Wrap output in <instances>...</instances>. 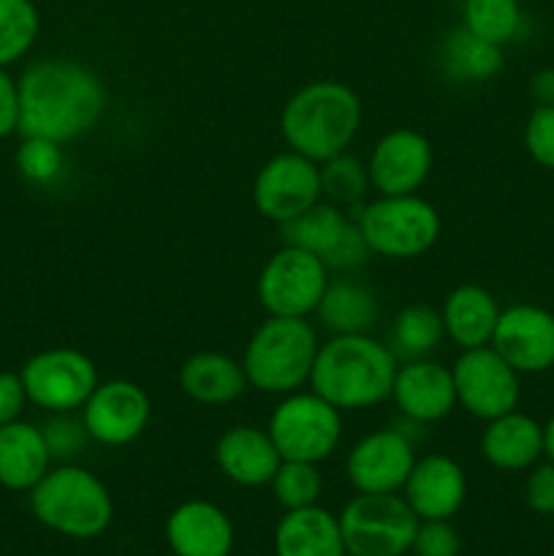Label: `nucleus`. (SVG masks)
I'll use <instances>...</instances> for the list:
<instances>
[{
  "label": "nucleus",
  "mask_w": 554,
  "mask_h": 556,
  "mask_svg": "<svg viewBox=\"0 0 554 556\" xmlns=\"http://www.w3.org/2000/svg\"><path fill=\"white\" fill-rule=\"evenodd\" d=\"M318 324L329 334H369L378 324V296L367 282L351 275L329 277L318 307Z\"/></svg>",
  "instance_id": "a878e982"
},
{
  "label": "nucleus",
  "mask_w": 554,
  "mask_h": 556,
  "mask_svg": "<svg viewBox=\"0 0 554 556\" xmlns=\"http://www.w3.org/2000/svg\"><path fill=\"white\" fill-rule=\"evenodd\" d=\"M489 345L519 375H541L554 367V315L538 304L500 309Z\"/></svg>",
  "instance_id": "dca6fc26"
},
{
  "label": "nucleus",
  "mask_w": 554,
  "mask_h": 556,
  "mask_svg": "<svg viewBox=\"0 0 554 556\" xmlns=\"http://www.w3.org/2000/svg\"><path fill=\"white\" fill-rule=\"evenodd\" d=\"M549 556H554V552H552V554H549Z\"/></svg>",
  "instance_id": "37998d69"
},
{
  "label": "nucleus",
  "mask_w": 554,
  "mask_h": 556,
  "mask_svg": "<svg viewBox=\"0 0 554 556\" xmlns=\"http://www.w3.org/2000/svg\"><path fill=\"white\" fill-rule=\"evenodd\" d=\"M320 199V166L293 150L277 152L255 174V210L277 226L299 217Z\"/></svg>",
  "instance_id": "ddd939ff"
},
{
  "label": "nucleus",
  "mask_w": 554,
  "mask_h": 556,
  "mask_svg": "<svg viewBox=\"0 0 554 556\" xmlns=\"http://www.w3.org/2000/svg\"><path fill=\"white\" fill-rule=\"evenodd\" d=\"M337 519L348 556L407 554L418 527L402 494H356Z\"/></svg>",
  "instance_id": "6e6552de"
},
{
  "label": "nucleus",
  "mask_w": 554,
  "mask_h": 556,
  "mask_svg": "<svg viewBox=\"0 0 554 556\" xmlns=\"http://www.w3.org/2000/svg\"><path fill=\"white\" fill-rule=\"evenodd\" d=\"M367 172L378 195L418 193L432 174V144L413 128L389 130L375 141Z\"/></svg>",
  "instance_id": "f3484780"
},
{
  "label": "nucleus",
  "mask_w": 554,
  "mask_h": 556,
  "mask_svg": "<svg viewBox=\"0 0 554 556\" xmlns=\"http://www.w3.org/2000/svg\"><path fill=\"white\" fill-rule=\"evenodd\" d=\"M462 25L476 36L505 47L521 30L519 0H462Z\"/></svg>",
  "instance_id": "7c9ffc66"
},
{
  "label": "nucleus",
  "mask_w": 554,
  "mask_h": 556,
  "mask_svg": "<svg viewBox=\"0 0 554 556\" xmlns=\"http://www.w3.org/2000/svg\"><path fill=\"white\" fill-rule=\"evenodd\" d=\"M38 30L36 0H0V65L20 63L36 43Z\"/></svg>",
  "instance_id": "2f4dec72"
},
{
  "label": "nucleus",
  "mask_w": 554,
  "mask_h": 556,
  "mask_svg": "<svg viewBox=\"0 0 554 556\" xmlns=\"http://www.w3.org/2000/svg\"><path fill=\"white\" fill-rule=\"evenodd\" d=\"M525 147L538 166L554 172V106H536L525 125Z\"/></svg>",
  "instance_id": "e433bc0d"
},
{
  "label": "nucleus",
  "mask_w": 554,
  "mask_h": 556,
  "mask_svg": "<svg viewBox=\"0 0 554 556\" xmlns=\"http://www.w3.org/2000/svg\"><path fill=\"white\" fill-rule=\"evenodd\" d=\"M20 134V85L0 65V139Z\"/></svg>",
  "instance_id": "ea45409f"
},
{
  "label": "nucleus",
  "mask_w": 554,
  "mask_h": 556,
  "mask_svg": "<svg viewBox=\"0 0 554 556\" xmlns=\"http://www.w3.org/2000/svg\"><path fill=\"white\" fill-rule=\"evenodd\" d=\"M416 465L413 440L402 429H378L358 440L345 459V472L358 494H400Z\"/></svg>",
  "instance_id": "2eb2a0df"
},
{
  "label": "nucleus",
  "mask_w": 554,
  "mask_h": 556,
  "mask_svg": "<svg viewBox=\"0 0 554 556\" xmlns=\"http://www.w3.org/2000/svg\"><path fill=\"white\" fill-rule=\"evenodd\" d=\"M318 166L324 201L342 206V210H356L358 204H364V195L373 188L369 185L367 163H362L351 152H340V155L329 157V161L318 163Z\"/></svg>",
  "instance_id": "c756f323"
},
{
  "label": "nucleus",
  "mask_w": 554,
  "mask_h": 556,
  "mask_svg": "<svg viewBox=\"0 0 554 556\" xmlns=\"http://www.w3.org/2000/svg\"><path fill=\"white\" fill-rule=\"evenodd\" d=\"M166 543L174 556H231L234 525L221 505L185 500L168 514Z\"/></svg>",
  "instance_id": "aec40b11"
},
{
  "label": "nucleus",
  "mask_w": 554,
  "mask_h": 556,
  "mask_svg": "<svg viewBox=\"0 0 554 556\" xmlns=\"http://www.w3.org/2000/svg\"><path fill=\"white\" fill-rule=\"evenodd\" d=\"M269 486L282 508L299 510L310 508V505H318L320 492H324V476H320L318 465L282 459Z\"/></svg>",
  "instance_id": "473e14b6"
},
{
  "label": "nucleus",
  "mask_w": 554,
  "mask_h": 556,
  "mask_svg": "<svg viewBox=\"0 0 554 556\" xmlns=\"http://www.w3.org/2000/svg\"><path fill=\"white\" fill-rule=\"evenodd\" d=\"M16 168L33 185H52L65 168L63 144L41 136H22L16 147Z\"/></svg>",
  "instance_id": "72a5a7b5"
},
{
  "label": "nucleus",
  "mask_w": 554,
  "mask_h": 556,
  "mask_svg": "<svg viewBox=\"0 0 554 556\" xmlns=\"http://www.w3.org/2000/svg\"><path fill=\"white\" fill-rule=\"evenodd\" d=\"M41 429L52 462H60V465L76 459L87 448V443H90V434H87L85 424H81V416L76 418L74 413H52V418Z\"/></svg>",
  "instance_id": "f704fd0d"
},
{
  "label": "nucleus",
  "mask_w": 554,
  "mask_h": 556,
  "mask_svg": "<svg viewBox=\"0 0 554 556\" xmlns=\"http://www.w3.org/2000/svg\"><path fill=\"white\" fill-rule=\"evenodd\" d=\"M152 402L139 383L125 378L103 380L81 405V424L92 443L119 448L144 434Z\"/></svg>",
  "instance_id": "4468645a"
},
{
  "label": "nucleus",
  "mask_w": 554,
  "mask_h": 556,
  "mask_svg": "<svg viewBox=\"0 0 554 556\" xmlns=\"http://www.w3.org/2000/svg\"><path fill=\"white\" fill-rule=\"evenodd\" d=\"M20 136H41L71 144L90 134L106 112V85L85 63L43 58L22 71Z\"/></svg>",
  "instance_id": "f257e3e1"
},
{
  "label": "nucleus",
  "mask_w": 554,
  "mask_h": 556,
  "mask_svg": "<svg viewBox=\"0 0 554 556\" xmlns=\"http://www.w3.org/2000/svg\"><path fill=\"white\" fill-rule=\"evenodd\" d=\"M351 215L369 253L391 261H407L429 253L443 231L438 210L418 193L378 195L351 210Z\"/></svg>",
  "instance_id": "423d86ee"
},
{
  "label": "nucleus",
  "mask_w": 554,
  "mask_h": 556,
  "mask_svg": "<svg viewBox=\"0 0 554 556\" xmlns=\"http://www.w3.org/2000/svg\"><path fill=\"white\" fill-rule=\"evenodd\" d=\"M438 63L445 79L459 81V85H478V81L494 79L503 71L505 60L503 47L459 25L445 33L440 41Z\"/></svg>",
  "instance_id": "cd10ccee"
},
{
  "label": "nucleus",
  "mask_w": 554,
  "mask_h": 556,
  "mask_svg": "<svg viewBox=\"0 0 554 556\" xmlns=\"http://www.w3.org/2000/svg\"><path fill=\"white\" fill-rule=\"evenodd\" d=\"M525 500L538 516H554V462L532 465L525 483Z\"/></svg>",
  "instance_id": "4c0bfd02"
},
{
  "label": "nucleus",
  "mask_w": 554,
  "mask_h": 556,
  "mask_svg": "<svg viewBox=\"0 0 554 556\" xmlns=\"http://www.w3.org/2000/svg\"><path fill=\"white\" fill-rule=\"evenodd\" d=\"M20 375L27 400L47 413L81 410L101 383L92 358L76 348H47L27 358Z\"/></svg>",
  "instance_id": "9b49d317"
},
{
  "label": "nucleus",
  "mask_w": 554,
  "mask_h": 556,
  "mask_svg": "<svg viewBox=\"0 0 554 556\" xmlns=\"http://www.w3.org/2000/svg\"><path fill=\"white\" fill-rule=\"evenodd\" d=\"M402 497L418 521L454 519L467 500V476L459 462L445 454H429L416 459Z\"/></svg>",
  "instance_id": "6ab92c4d"
},
{
  "label": "nucleus",
  "mask_w": 554,
  "mask_h": 556,
  "mask_svg": "<svg viewBox=\"0 0 554 556\" xmlns=\"http://www.w3.org/2000/svg\"><path fill=\"white\" fill-rule=\"evenodd\" d=\"M266 432L275 440L282 459L320 465L340 448L342 410L313 389H299L277 402Z\"/></svg>",
  "instance_id": "0eeeda50"
},
{
  "label": "nucleus",
  "mask_w": 554,
  "mask_h": 556,
  "mask_svg": "<svg viewBox=\"0 0 554 556\" xmlns=\"http://www.w3.org/2000/svg\"><path fill=\"white\" fill-rule=\"evenodd\" d=\"M248 375L242 362L217 351L193 353L179 367V389L188 400L204 407L231 405L248 389Z\"/></svg>",
  "instance_id": "5701e85b"
},
{
  "label": "nucleus",
  "mask_w": 554,
  "mask_h": 556,
  "mask_svg": "<svg viewBox=\"0 0 554 556\" xmlns=\"http://www.w3.org/2000/svg\"><path fill=\"white\" fill-rule=\"evenodd\" d=\"M277 556H348L340 519L320 505L286 510L275 527Z\"/></svg>",
  "instance_id": "393cba45"
},
{
  "label": "nucleus",
  "mask_w": 554,
  "mask_h": 556,
  "mask_svg": "<svg viewBox=\"0 0 554 556\" xmlns=\"http://www.w3.org/2000/svg\"><path fill=\"white\" fill-rule=\"evenodd\" d=\"M445 340L443 318L440 309L429 304H407L396 313L391 324L389 348L396 362H413V358H429Z\"/></svg>",
  "instance_id": "c85d7f7f"
},
{
  "label": "nucleus",
  "mask_w": 554,
  "mask_h": 556,
  "mask_svg": "<svg viewBox=\"0 0 554 556\" xmlns=\"http://www.w3.org/2000/svg\"><path fill=\"white\" fill-rule=\"evenodd\" d=\"M318 348V331L307 318L269 315L244 345L242 367L248 383L264 394H293L310 383Z\"/></svg>",
  "instance_id": "39448f33"
},
{
  "label": "nucleus",
  "mask_w": 554,
  "mask_h": 556,
  "mask_svg": "<svg viewBox=\"0 0 554 556\" xmlns=\"http://www.w3.org/2000/svg\"><path fill=\"white\" fill-rule=\"evenodd\" d=\"M440 318H443L445 337L462 351H470V348H483L492 342L500 304L487 288L459 286L445 296Z\"/></svg>",
  "instance_id": "bb28decb"
},
{
  "label": "nucleus",
  "mask_w": 554,
  "mask_h": 556,
  "mask_svg": "<svg viewBox=\"0 0 554 556\" xmlns=\"http://www.w3.org/2000/svg\"><path fill=\"white\" fill-rule=\"evenodd\" d=\"M543 456L554 462V416L549 418V424H543Z\"/></svg>",
  "instance_id": "79ce46f5"
},
{
  "label": "nucleus",
  "mask_w": 554,
  "mask_h": 556,
  "mask_svg": "<svg viewBox=\"0 0 554 556\" xmlns=\"http://www.w3.org/2000/svg\"><path fill=\"white\" fill-rule=\"evenodd\" d=\"M27 494L33 516L47 530L71 541L101 538L114 519V500L106 483L74 462L49 467Z\"/></svg>",
  "instance_id": "20e7f679"
},
{
  "label": "nucleus",
  "mask_w": 554,
  "mask_h": 556,
  "mask_svg": "<svg viewBox=\"0 0 554 556\" xmlns=\"http://www.w3.org/2000/svg\"><path fill=\"white\" fill-rule=\"evenodd\" d=\"M27 391L20 372H0V427L20 421L27 407Z\"/></svg>",
  "instance_id": "58836bf2"
},
{
  "label": "nucleus",
  "mask_w": 554,
  "mask_h": 556,
  "mask_svg": "<svg viewBox=\"0 0 554 556\" xmlns=\"http://www.w3.org/2000/svg\"><path fill=\"white\" fill-rule=\"evenodd\" d=\"M280 228L282 242L318 255L337 275H353L373 255L351 212L324 199Z\"/></svg>",
  "instance_id": "9d476101"
},
{
  "label": "nucleus",
  "mask_w": 554,
  "mask_h": 556,
  "mask_svg": "<svg viewBox=\"0 0 554 556\" xmlns=\"http://www.w3.org/2000/svg\"><path fill=\"white\" fill-rule=\"evenodd\" d=\"M411 552L416 556H459L462 538L451 527V519L418 521Z\"/></svg>",
  "instance_id": "c9c22d12"
},
{
  "label": "nucleus",
  "mask_w": 554,
  "mask_h": 556,
  "mask_svg": "<svg viewBox=\"0 0 554 556\" xmlns=\"http://www.w3.org/2000/svg\"><path fill=\"white\" fill-rule=\"evenodd\" d=\"M52 467L43 429L14 421L0 427V486L9 492H30Z\"/></svg>",
  "instance_id": "b1692460"
},
{
  "label": "nucleus",
  "mask_w": 554,
  "mask_h": 556,
  "mask_svg": "<svg viewBox=\"0 0 554 556\" xmlns=\"http://www.w3.org/2000/svg\"><path fill=\"white\" fill-rule=\"evenodd\" d=\"M530 96L536 106H554V68H541L532 74Z\"/></svg>",
  "instance_id": "a19ab883"
},
{
  "label": "nucleus",
  "mask_w": 554,
  "mask_h": 556,
  "mask_svg": "<svg viewBox=\"0 0 554 556\" xmlns=\"http://www.w3.org/2000/svg\"><path fill=\"white\" fill-rule=\"evenodd\" d=\"M456 407L473 418L492 421L516 410L521 400V375L492 345L462 351L451 367Z\"/></svg>",
  "instance_id": "f8f14e48"
},
{
  "label": "nucleus",
  "mask_w": 554,
  "mask_h": 556,
  "mask_svg": "<svg viewBox=\"0 0 554 556\" xmlns=\"http://www.w3.org/2000/svg\"><path fill=\"white\" fill-rule=\"evenodd\" d=\"M282 456L266 429L239 424L226 429L215 443V465L231 483L244 489L266 486L275 478Z\"/></svg>",
  "instance_id": "412c9836"
},
{
  "label": "nucleus",
  "mask_w": 554,
  "mask_h": 556,
  "mask_svg": "<svg viewBox=\"0 0 554 556\" xmlns=\"http://www.w3.org/2000/svg\"><path fill=\"white\" fill-rule=\"evenodd\" d=\"M391 400L402 418L411 424H438L456 407V389L451 367L432 358L400 362L391 386Z\"/></svg>",
  "instance_id": "a211bd4d"
},
{
  "label": "nucleus",
  "mask_w": 554,
  "mask_h": 556,
  "mask_svg": "<svg viewBox=\"0 0 554 556\" xmlns=\"http://www.w3.org/2000/svg\"><path fill=\"white\" fill-rule=\"evenodd\" d=\"M329 277V266L318 255L282 244L261 269L255 296L261 307L277 318H307L318 307Z\"/></svg>",
  "instance_id": "1a4fd4ad"
},
{
  "label": "nucleus",
  "mask_w": 554,
  "mask_h": 556,
  "mask_svg": "<svg viewBox=\"0 0 554 556\" xmlns=\"http://www.w3.org/2000/svg\"><path fill=\"white\" fill-rule=\"evenodd\" d=\"M481 454L494 470H530L543 456V424L521 410L492 418L481 434Z\"/></svg>",
  "instance_id": "4be33fe9"
},
{
  "label": "nucleus",
  "mask_w": 554,
  "mask_h": 556,
  "mask_svg": "<svg viewBox=\"0 0 554 556\" xmlns=\"http://www.w3.org/2000/svg\"><path fill=\"white\" fill-rule=\"evenodd\" d=\"M400 362L386 342L369 334H331L320 342L310 389L337 410H369L391 400Z\"/></svg>",
  "instance_id": "f03ea898"
},
{
  "label": "nucleus",
  "mask_w": 554,
  "mask_h": 556,
  "mask_svg": "<svg viewBox=\"0 0 554 556\" xmlns=\"http://www.w3.org/2000/svg\"><path fill=\"white\" fill-rule=\"evenodd\" d=\"M364 109L345 81L318 79L299 87L280 114V134L288 150L324 163L348 152L362 128Z\"/></svg>",
  "instance_id": "7ed1b4c3"
}]
</instances>
